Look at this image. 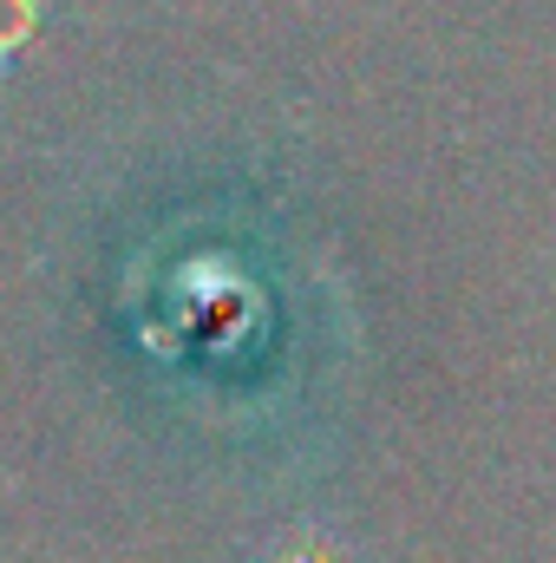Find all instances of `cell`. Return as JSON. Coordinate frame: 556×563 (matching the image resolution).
I'll return each mask as SVG.
<instances>
[{"label": "cell", "mask_w": 556, "mask_h": 563, "mask_svg": "<svg viewBox=\"0 0 556 563\" xmlns=\"http://www.w3.org/2000/svg\"><path fill=\"white\" fill-rule=\"evenodd\" d=\"M46 26H53V0H0V79L26 66Z\"/></svg>", "instance_id": "obj_1"}, {"label": "cell", "mask_w": 556, "mask_h": 563, "mask_svg": "<svg viewBox=\"0 0 556 563\" xmlns=\"http://www.w3.org/2000/svg\"><path fill=\"white\" fill-rule=\"evenodd\" d=\"M276 563H334V544H327V538H301V544H288Z\"/></svg>", "instance_id": "obj_2"}]
</instances>
